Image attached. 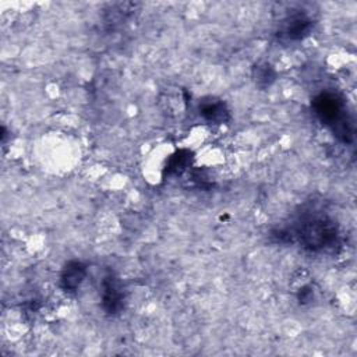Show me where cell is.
Returning a JSON list of instances; mask_svg holds the SVG:
<instances>
[{
  "label": "cell",
  "mask_w": 357,
  "mask_h": 357,
  "mask_svg": "<svg viewBox=\"0 0 357 357\" xmlns=\"http://www.w3.org/2000/svg\"><path fill=\"white\" fill-rule=\"evenodd\" d=\"M251 77L255 85L261 89H265L271 86L275 79H276V70L273 68L272 64L264 61V63H257L252 66L251 70Z\"/></svg>",
  "instance_id": "8"
},
{
  "label": "cell",
  "mask_w": 357,
  "mask_h": 357,
  "mask_svg": "<svg viewBox=\"0 0 357 357\" xmlns=\"http://www.w3.org/2000/svg\"><path fill=\"white\" fill-rule=\"evenodd\" d=\"M194 159V153L190 149H178L166 160L163 167V177L166 176H180L183 174L191 165Z\"/></svg>",
  "instance_id": "7"
},
{
  "label": "cell",
  "mask_w": 357,
  "mask_h": 357,
  "mask_svg": "<svg viewBox=\"0 0 357 357\" xmlns=\"http://www.w3.org/2000/svg\"><path fill=\"white\" fill-rule=\"evenodd\" d=\"M199 116L211 124H225L230 120V110L227 105L215 96H208L198 103Z\"/></svg>",
  "instance_id": "6"
},
{
  "label": "cell",
  "mask_w": 357,
  "mask_h": 357,
  "mask_svg": "<svg viewBox=\"0 0 357 357\" xmlns=\"http://www.w3.org/2000/svg\"><path fill=\"white\" fill-rule=\"evenodd\" d=\"M315 25L312 17L303 11L294 10L289 13L280 22L276 31V36L280 42H298L310 35Z\"/></svg>",
  "instance_id": "3"
},
{
  "label": "cell",
  "mask_w": 357,
  "mask_h": 357,
  "mask_svg": "<svg viewBox=\"0 0 357 357\" xmlns=\"http://www.w3.org/2000/svg\"><path fill=\"white\" fill-rule=\"evenodd\" d=\"M290 243H298L310 252L331 251L339 245V227L332 216L318 209L298 213L294 223L286 227Z\"/></svg>",
  "instance_id": "1"
},
{
  "label": "cell",
  "mask_w": 357,
  "mask_h": 357,
  "mask_svg": "<svg viewBox=\"0 0 357 357\" xmlns=\"http://www.w3.org/2000/svg\"><path fill=\"white\" fill-rule=\"evenodd\" d=\"M126 304V291L123 283L113 272H107L100 282V305L106 315L120 314Z\"/></svg>",
  "instance_id": "4"
},
{
  "label": "cell",
  "mask_w": 357,
  "mask_h": 357,
  "mask_svg": "<svg viewBox=\"0 0 357 357\" xmlns=\"http://www.w3.org/2000/svg\"><path fill=\"white\" fill-rule=\"evenodd\" d=\"M318 120L343 144L354 141V121L344 98L333 91H322L311 100Z\"/></svg>",
  "instance_id": "2"
},
{
  "label": "cell",
  "mask_w": 357,
  "mask_h": 357,
  "mask_svg": "<svg viewBox=\"0 0 357 357\" xmlns=\"http://www.w3.org/2000/svg\"><path fill=\"white\" fill-rule=\"evenodd\" d=\"M86 275H88L86 265L78 259H71L64 264L60 272V279H59L60 287L66 293H74L81 287Z\"/></svg>",
  "instance_id": "5"
},
{
  "label": "cell",
  "mask_w": 357,
  "mask_h": 357,
  "mask_svg": "<svg viewBox=\"0 0 357 357\" xmlns=\"http://www.w3.org/2000/svg\"><path fill=\"white\" fill-rule=\"evenodd\" d=\"M297 300L300 304H307L314 300V289L310 284H305L298 289L297 291Z\"/></svg>",
  "instance_id": "9"
}]
</instances>
